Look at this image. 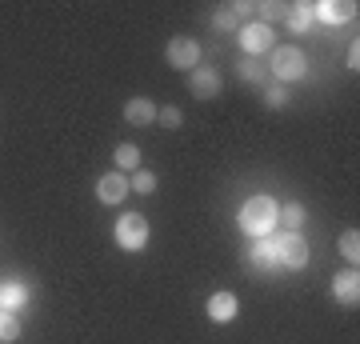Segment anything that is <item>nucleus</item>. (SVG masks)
<instances>
[{"label": "nucleus", "mask_w": 360, "mask_h": 344, "mask_svg": "<svg viewBox=\"0 0 360 344\" xmlns=\"http://www.w3.org/2000/svg\"><path fill=\"white\" fill-rule=\"evenodd\" d=\"M236 224L257 241V236H272L276 224H281V204L272 200V196H248L240 204V212H236Z\"/></svg>", "instance_id": "1"}, {"label": "nucleus", "mask_w": 360, "mask_h": 344, "mask_svg": "<svg viewBox=\"0 0 360 344\" xmlns=\"http://www.w3.org/2000/svg\"><path fill=\"white\" fill-rule=\"evenodd\" d=\"M272 77L281 80L284 89H288L292 80H304V77H309V56L296 49V44H281V49H272Z\"/></svg>", "instance_id": "2"}, {"label": "nucleus", "mask_w": 360, "mask_h": 344, "mask_svg": "<svg viewBox=\"0 0 360 344\" xmlns=\"http://www.w3.org/2000/svg\"><path fill=\"white\" fill-rule=\"evenodd\" d=\"M272 248H276V265L281 268H304L309 265V244L300 232H272Z\"/></svg>", "instance_id": "3"}, {"label": "nucleus", "mask_w": 360, "mask_h": 344, "mask_svg": "<svg viewBox=\"0 0 360 344\" xmlns=\"http://www.w3.org/2000/svg\"><path fill=\"white\" fill-rule=\"evenodd\" d=\"M116 244L124 248V253H141L144 244H148V220L141 212H129V217H116V229H112Z\"/></svg>", "instance_id": "4"}, {"label": "nucleus", "mask_w": 360, "mask_h": 344, "mask_svg": "<svg viewBox=\"0 0 360 344\" xmlns=\"http://www.w3.org/2000/svg\"><path fill=\"white\" fill-rule=\"evenodd\" d=\"M240 49L248 52V60H252V56L272 52V49H276V32H272V25H260V20L240 25Z\"/></svg>", "instance_id": "5"}, {"label": "nucleus", "mask_w": 360, "mask_h": 344, "mask_svg": "<svg viewBox=\"0 0 360 344\" xmlns=\"http://www.w3.org/2000/svg\"><path fill=\"white\" fill-rule=\"evenodd\" d=\"M165 60L172 68H180V72H193L196 64H200V44L193 37H172L165 49Z\"/></svg>", "instance_id": "6"}, {"label": "nucleus", "mask_w": 360, "mask_h": 344, "mask_svg": "<svg viewBox=\"0 0 360 344\" xmlns=\"http://www.w3.org/2000/svg\"><path fill=\"white\" fill-rule=\"evenodd\" d=\"M188 92H193L196 101H212L220 92V72L208 68V64H196L193 72H188Z\"/></svg>", "instance_id": "7"}, {"label": "nucleus", "mask_w": 360, "mask_h": 344, "mask_svg": "<svg viewBox=\"0 0 360 344\" xmlns=\"http://www.w3.org/2000/svg\"><path fill=\"white\" fill-rule=\"evenodd\" d=\"M333 300L345 308H356L360 305V272L356 268H348L340 276H333Z\"/></svg>", "instance_id": "8"}, {"label": "nucleus", "mask_w": 360, "mask_h": 344, "mask_svg": "<svg viewBox=\"0 0 360 344\" xmlns=\"http://www.w3.org/2000/svg\"><path fill=\"white\" fill-rule=\"evenodd\" d=\"M124 196H129V177H124V172H104V177L96 180V200L101 204L112 208V204H120Z\"/></svg>", "instance_id": "9"}, {"label": "nucleus", "mask_w": 360, "mask_h": 344, "mask_svg": "<svg viewBox=\"0 0 360 344\" xmlns=\"http://www.w3.org/2000/svg\"><path fill=\"white\" fill-rule=\"evenodd\" d=\"M205 312H208L212 324H229V320H236V312H240V300H236L232 293H212Z\"/></svg>", "instance_id": "10"}, {"label": "nucleus", "mask_w": 360, "mask_h": 344, "mask_svg": "<svg viewBox=\"0 0 360 344\" xmlns=\"http://www.w3.org/2000/svg\"><path fill=\"white\" fill-rule=\"evenodd\" d=\"M0 300H4V312H25L28 300H32V288L25 281H4L0 284Z\"/></svg>", "instance_id": "11"}, {"label": "nucleus", "mask_w": 360, "mask_h": 344, "mask_svg": "<svg viewBox=\"0 0 360 344\" xmlns=\"http://www.w3.org/2000/svg\"><path fill=\"white\" fill-rule=\"evenodd\" d=\"M156 113H160V108H156L148 96H132V101L124 104V120H129V125H136V128L156 125Z\"/></svg>", "instance_id": "12"}, {"label": "nucleus", "mask_w": 360, "mask_h": 344, "mask_svg": "<svg viewBox=\"0 0 360 344\" xmlns=\"http://www.w3.org/2000/svg\"><path fill=\"white\" fill-rule=\"evenodd\" d=\"M352 13H356V4H345V0H321V4H312V16L324 20V25H345Z\"/></svg>", "instance_id": "13"}, {"label": "nucleus", "mask_w": 360, "mask_h": 344, "mask_svg": "<svg viewBox=\"0 0 360 344\" xmlns=\"http://www.w3.org/2000/svg\"><path fill=\"white\" fill-rule=\"evenodd\" d=\"M248 260L260 268V272H276V248H272V236H257L252 241V248H248Z\"/></svg>", "instance_id": "14"}, {"label": "nucleus", "mask_w": 360, "mask_h": 344, "mask_svg": "<svg viewBox=\"0 0 360 344\" xmlns=\"http://www.w3.org/2000/svg\"><path fill=\"white\" fill-rule=\"evenodd\" d=\"M112 156H116V172H124V177L141 168V148H136V144H116Z\"/></svg>", "instance_id": "15"}, {"label": "nucleus", "mask_w": 360, "mask_h": 344, "mask_svg": "<svg viewBox=\"0 0 360 344\" xmlns=\"http://www.w3.org/2000/svg\"><path fill=\"white\" fill-rule=\"evenodd\" d=\"M336 253H340L348 265L356 268V260H360V232H356V229H345V232H340V241H336Z\"/></svg>", "instance_id": "16"}, {"label": "nucleus", "mask_w": 360, "mask_h": 344, "mask_svg": "<svg viewBox=\"0 0 360 344\" xmlns=\"http://www.w3.org/2000/svg\"><path fill=\"white\" fill-rule=\"evenodd\" d=\"M13 340H20V317L0 308V344H13Z\"/></svg>", "instance_id": "17"}, {"label": "nucleus", "mask_w": 360, "mask_h": 344, "mask_svg": "<svg viewBox=\"0 0 360 344\" xmlns=\"http://www.w3.org/2000/svg\"><path fill=\"white\" fill-rule=\"evenodd\" d=\"M129 189L141 192V196H148V192H156V177L148 172V168H136V172L129 177Z\"/></svg>", "instance_id": "18"}, {"label": "nucleus", "mask_w": 360, "mask_h": 344, "mask_svg": "<svg viewBox=\"0 0 360 344\" xmlns=\"http://www.w3.org/2000/svg\"><path fill=\"white\" fill-rule=\"evenodd\" d=\"M312 20H316V16H312V4H296V8H292V20H288V28H292V32H309Z\"/></svg>", "instance_id": "19"}, {"label": "nucleus", "mask_w": 360, "mask_h": 344, "mask_svg": "<svg viewBox=\"0 0 360 344\" xmlns=\"http://www.w3.org/2000/svg\"><path fill=\"white\" fill-rule=\"evenodd\" d=\"M281 220L288 224L284 232H300V224H304V204H288V208H281Z\"/></svg>", "instance_id": "20"}, {"label": "nucleus", "mask_w": 360, "mask_h": 344, "mask_svg": "<svg viewBox=\"0 0 360 344\" xmlns=\"http://www.w3.org/2000/svg\"><path fill=\"white\" fill-rule=\"evenodd\" d=\"M156 120H160V128H180L184 125V113H180L176 104H165V108L156 113Z\"/></svg>", "instance_id": "21"}, {"label": "nucleus", "mask_w": 360, "mask_h": 344, "mask_svg": "<svg viewBox=\"0 0 360 344\" xmlns=\"http://www.w3.org/2000/svg\"><path fill=\"white\" fill-rule=\"evenodd\" d=\"M212 28H217V32H232V28H236V16H232V8H217V16H212Z\"/></svg>", "instance_id": "22"}, {"label": "nucleus", "mask_w": 360, "mask_h": 344, "mask_svg": "<svg viewBox=\"0 0 360 344\" xmlns=\"http://www.w3.org/2000/svg\"><path fill=\"white\" fill-rule=\"evenodd\" d=\"M264 104H269V108H284V104H288V89H284V84L264 89Z\"/></svg>", "instance_id": "23"}, {"label": "nucleus", "mask_w": 360, "mask_h": 344, "mask_svg": "<svg viewBox=\"0 0 360 344\" xmlns=\"http://www.w3.org/2000/svg\"><path fill=\"white\" fill-rule=\"evenodd\" d=\"M232 16H236V20H257V4H252V0H236V4H232Z\"/></svg>", "instance_id": "24"}, {"label": "nucleus", "mask_w": 360, "mask_h": 344, "mask_svg": "<svg viewBox=\"0 0 360 344\" xmlns=\"http://www.w3.org/2000/svg\"><path fill=\"white\" fill-rule=\"evenodd\" d=\"M240 77H245V80H260V77H264V68H260L257 60H248V56H245V60H240Z\"/></svg>", "instance_id": "25"}, {"label": "nucleus", "mask_w": 360, "mask_h": 344, "mask_svg": "<svg viewBox=\"0 0 360 344\" xmlns=\"http://www.w3.org/2000/svg\"><path fill=\"white\" fill-rule=\"evenodd\" d=\"M348 68H352V72L360 68V44L356 40H352V49H348Z\"/></svg>", "instance_id": "26"}, {"label": "nucleus", "mask_w": 360, "mask_h": 344, "mask_svg": "<svg viewBox=\"0 0 360 344\" xmlns=\"http://www.w3.org/2000/svg\"><path fill=\"white\" fill-rule=\"evenodd\" d=\"M0 308H4V300H0Z\"/></svg>", "instance_id": "27"}]
</instances>
